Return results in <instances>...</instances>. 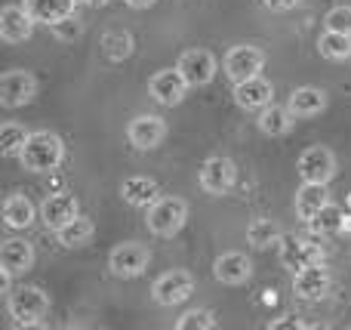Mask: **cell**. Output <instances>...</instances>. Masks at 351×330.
<instances>
[{
  "label": "cell",
  "mask_w": 351,
  "mask_h": 330,
  "mask_svg": "<svg viewBox=\"0 0 351 330\" xmlns=\"http://www.w3.org/2000/svg\"><path fill=\"white\" fill-rule=\"evenodd\" d=\"M62 158H65V142H62V136L49 133V130H34V133L28 136V142H25L22 154H19L22 167L31 173L59 170Z\"/></svg>",
  "instance_id": "obj_1"
},
{
  "label": "cell",
  "mask_w": 351,
  "mask_h": 330,
  "mask_svg": "<svg viewBox=\"0 0 351 330\" xmlns=\"http://www.w3.org/2000/svg\"><path fill=\"white\" fill-rule=\"evenodd\" d=\"M6 312L16 325H40L49 315V294L34 284H22V287L6 294Z\"/></svg>",
  "instance_id": "obj_2"
},
{
  "label": "cell",
  "mask_w": 351,
  "mask_h": 330,
  "mask_svg": "<svg viewBox=\"0 0 351 330\" xmlns=\"http://www.w3.org/2000/svg\"><path fill=\"white\" fill-rule=\"evenodd\" d=\"M145 222L154 235L173 238V235H179L182 226L188 222V204L176 195H160L158 201L145 210Z\"/></svg>",
  "instance_id": "obj_3"
},
{
  "label": "cell",
  "mask_w": 351,
  "mask_h": 330,
  "mask_svg": "<svg viewBox=\"0 0 351 330\" xmlns=\"http://www.w3.org/2000/svg\"><path fill=\"white\" fill-rule=\"evenodd\" d=\"M148 263H152L148 247L136 244V241H123L108 253V269L114 278H139L148 269Z\"/></svg>",
  "instance_id": "obj_4"
},
{
  "label": "cell",
  "mask_w": 351,
  "mask_h": 330,
  "mask_svg": "<svg viewBox=\"0 0 351 330\" xmlns=\"http://www.w3.org/2000/svg\"><path fill=\"white\" fill-rule=\"evenodd\" d=\"M37 96V80L25 68H10L0 78V105L3 108H22Z\"/></svg>",
  "instance_id": "obj_5"
},
{
  "label": "cell",
  "mask_w": 351,
  "mask_h": 330,
  "mask_svg": "<svg viewBox=\"0 0 351 330\" xmlns=\"http://www.w3.org/2000/svg\"><path fill=\"white\" fill-rule=\"evenodd\" d=\"M237 182V164L225 154H213L200 167V189L210 195H228Z\"/></svg>",
  "instance_id": "obj_6"
},
{
  "label": "cell",
  "mask_w": 351,
  "mask_h": 330,
  "mask_svg": "<svg viewBox=\"0 0 351 330\" xmlns=\"http://www.w3.org/2000/svg\"><path fill=\"white\" fill-rule=\"evenodd\" d=\"M262 68H265V53L259 47H250V43H237L225 56V74H228L231 84L256 78Z\"/></svg>",
  "instance_id": "obj_7"
},
{
  "label": "cell",
  "mask_w": 351,
  "mask_h": 330,
  "mask_svg": "<svg viewBox=\"0 0 351 330\" xmlns=\"http://www.w3.org/2000/svg\"><path fill=\"white\" fill-rule=\"evenodd\" d=\"M194 294V278L188 275L185 269H173V272H164V275L154 281L152 287V296L158 306H179V303H185L188 296Z\"/></svg>",
  "instance_id": "obj_8"
},
{
  "label": "cell",
  "mask_w": 351,
  "mask_h": 330,
  "mask_svg": "<svg viewBox=\"0 0 351 330\" xmlns=\"http://www.w3.org/2000/svg\"><path fill=\"white\" fill-rule=\"evenodd\" d=\"M299 176L302 182H327L336 176V154L327 145H311L299 154Z\"/></svg>",
  "instance_id": "obj_9"
},
{
  "label": "cell",
  "mask_w": 351,
  "mask_h": 330,
  "mask_svg": "<svg viewBox=\"0 0 351 330\" xmlns=\"http://www.w3.org/2000/svg\"><path fill=\"white\" fill-rule=\"evenodd\" d=\"M188 90H191V86H188V80L182 78L179 68H160V71H154L152 80H148V93H152V99L158 105H167V108L179 105Z\"/></svg>",
  "instance_id": "obj_10"
},
{
  "label": "cell",
  "mask_w": 351,
  "mask_h": 330,
  "mask_svg": "<svg viewBox=\"0 0 351 330\" xmlns=\"http://www.w3.org/2000/svg\"><path fill=\"white\" fill-rule=\"evenodd\" d=\"M176 68L182 71V78L188 80V86H206L219 71V62L210 49H185L176 62Z\"/></svg>",
  "instance_id": "obj_11"
},
{
  "label": "cell",
  "mask_w": 351,
  "mask_h": 330,
  "mask_svg": "<svg viewBox=\"0 0 351 330\" xmlns=\"http://www.w3.org/2000/svg\"><path fill=\"white\" fill-rule=\"evenodd\" d=\"M330 284H333V278L324 269V263H311L293 275V294L305 303H317L330 294Z\"/></svg>",
  "instance_id": "obj_12"
},
{
  "label": "cell",
  "mask_w": 351,
  "mask_h": 330,
  "mask_svg": "<svg viewBox=\"0 0 351 330\" xmlns=\"http://www.w3.org/2000/svg\"><path fill=\"white\" fill-rule=\"evenodd\" d=\"M164 136H167V123H164V117H158V115H136L127 127V139L133 142V148H139V152L158 148L160 142H164Z\"/></svg>",
  "instance_id": "obj_13"
},
{
  "label": "cell",
  "mask_w": 351,
  "mask_h": 330,
  "mask_svg": "<svg viewBox=\"0 0 351 330\" xmlns=\"http://www.w3.org/2000/svg\"><path fill=\"white\" fill-rule=\"evenodd\" d=\"M34 16H31L28 10H25V3H6L3 10H0V37H3V43H22L28 40L31 34H34Z\"/></svg>",
  "instance_id": "obj_14"
},
{
  "label": "cell",
  "mask_w": 351,
  "mask_h": 330,
  "mask_svg": "<svg viewBox=\"0 0 351 330\" xmlns=\"http://www.w3.org/2000/svg\"><path fill=\"white\" fill-rule=\"evenodd\" d=\"M77 213H80V204L71 191H53V195H47L40 204V220H43V226L53 228V232L65 226L68 220H74Z\"/></svg>",
  "instance_id": "obj_15"
},
{
  "label": "cell",
  "mask_w": 351,
  "mask_h": 330,
  "mask_svg": "<svg viewBox=\"0 0 351 330\" xmlns=\"http://www.w3.org/2000/svg\"><path fill=\"white\" fill-rule=\"evenodd\" d=\"M280 263L287 266V269L299 272L305 269V266L311 263H324V250L321 244H315L311 238H284V244H280Z\"/></svg>",
  "instance_id": "obj_16"
},
{
  "label": "cell",
  "mask_w": 351,
  "mask_h": 330,
  "mask_svg": "<svg viewBox=\"0 0 351 330\" xmlns=\"http://www.w3.org/2000/svg\"><path fill=\"white\" fill-rule=\"evenodd\" d=\"M271 96H274V86H271V80H265L262 74L234 84V102H237V108H243V111H262L265 105H271Z\"/></svg>",
  "instance_id": "obj_17"
},
{
  "label": "cell",
  "mask_w": 351,
  "mask_h": 330,
  "mask_svg": "<svg viewBox=\"0 0 351 330\" xmlns=\"http://www.w3.org/2000/svg\"><path fill=\"white\" fill-rule=\"evenodd\" d=\"M34 266V247L25 238H6L0 247V272L6 275H25V272Z\"/></svg>",
  "instance_id": "obj_18"
},
{
  "label": "cell",
  "mask_w": 351,
  "mask_h": 330,
  "mask_svg": "<svg viewBox=\"0 0 351 330\" xmlns=\"http://www.w3.org/2000/svg\"><path fill=\"white\" fill-rule=\"evenodd\" d=\"M213 275H216V281L237 287V284L250 281V275H253V263H250L243 253L231 250V253L216 257V263H213Z\"/></svg>",
  "instance_id": "obj_19"
},
{
  "label": "cell",
  "mask_w": 351,
  "mask_h": 330,
  "mask_svg": "<svg viewBox=\"0 0 351 330\" xmlns=\"http://www.w3.org/2000/svg\"><path fill=\"white\" fill-rule=\"evenodd\" d=\"M121 198L130 204V207L148 210L160 198V185L154 182L152 176H127L121 182Z\"/></svg>",
  "instance_id": "obj_20"
},
{
  "label": "cell",
  "mask_w": 351,
  "mask_h": 330,
  "mask_svg": "<svg viewBox=\"0 0 351 330\" xmlns=\"http://www.w3.org/2000/svg\"><path fill=\"white\" fill-rule=\"evenodd\" d=\"M287 108L293 111V117H296V121L315 117V115H321V111L327 108V93H324L321 86H296V90L290 93Z\"/></svg>",
  "instance_id": "obj_21"
},
{
  "label": "cell",
  "mask_w": 351,
  "mask_h": 330,
  "mask_svg": "<svg viewBox=\"0 0 351 330\" xmlns=\"http://www.w3.org/2000/svg\"><path fill=\"white\" fill-rule=\"evenodd\" d=\"M296 216L302 222L315 220L317 210H324L330 204V191H327V182H302L296 191Z\"/></svg>",
  "instance_id": "obj_22"
},
{
  "label": "cell",
  "mask_w": 351,
  "mask_h": 330,
  "mask_svg": "<svg viewBox=\"0 0 351 330\" xmlns=\"http://www.w3.org/2000/svg\"><path fill=\"white\" fill-rule=\"evenodd\" d=\"M0 213H3V226L12 228V232H25V228H28L31 222L37 220L34 204H31L25 195H19V191H12V195L6 198Z\"/></svg>",
  "instance_id": "obj_23"
},
{
  "label": "cell",
  "mask_w": 351,
  "mask_h": 330,
  "mask_svg": "<svg viewBox=\"0 0 351 330\" xmlns=\"http://www.w3.org/2000/svg\"><path fill=\"white\" fill-rule=\"evenodd\" d=\"M77 3H80V0H25V10L34 16L37 25H47V28H53L59 19L71 16Z\"/></svg>",
  "instance_id": "obj_24"
},
{
  "label": "cell",
  "mask_w": 351,
  "mask_h": 330,
  "mask_svg": "<svg viewBox=\"0 0 351 330\" xmlns=\"http://www.w3.org/2000/svg\"><path fill=\"white\" fill-rule=\"evenodd\" d=\"M293 111L287 108V105H265V108L259 111V117H256V127L262 130L265 136H271V139H278V136H287L293 127Z\"/></svg>",
  "instance_id": "obj_25"
},
{
  "label": "cell",
  "mask_w": 351,
  "mask_h": 330,
  "mask_svg": "<svg viewBox=\"0 0 351 330\" xmlns=\"http://www.w3.org/2000/svg\"><path fill=\"white\" fill-rule=\"evenodd\" d=\"M93 232H96V226H93L90 216H74V220H68L62 228H56V238H59V244L65 247V250H77V247H86L93 241Z\"/></svg>",
  "instance_id": "obj_26"
},
{
  "label": "cell",
  "mask_w": 351,
  "mask_h": 330,
  "mask_svg": "<svg viewBox=\"0 0 351 330\" xmlns=\"http://www.w3.org/2000/svg\"><path fill=\"white\" fill-rule=\"evenodd\" d=\"M247 241L256 250H268V247L280 244L284 241V228L278 226V220H268V216H259L247 226Z\"/></svg>",
  "instance_id": "obj_27"
},
{
  "label": "cell",
  "mask_w": 351,
  "mask_h": 330,
  "mask_svg": "<svg viewBox=\"0 0 351 330\" xmlns=\"http://www.w3.org/2000/svg\"><path fill=\"white\" fill-rule=\"evenodd\" d=\"M346 210L339 207V204H327L324 210H317L315 213V220H308L305 226L311 228L315 235H336V232H342L346 228Z\"/></svg>",
  "instance_id": "obj_28"
},
{
  "label": "cell",
  "mask_w": 351,
  "mask_h": 330,
  "mask_svg": "<svg viewBox=\"0 0 351 330\" xmlns=\"http://www.w3.org/2000/svg\"><path fill=\"white\" fill-rule=\"evenodd\" d=\"M317 49H321V56L330 62H346V59H351V34L324 31V34L317 37Z\"/></svg>",
  "instance_id": "obj_29"
},
{
  "label": "cell",
  "mask_w": 351,
  "mask_h": 330,
  "mask_svg": "<svg viewBox=\"0 0 351 330\" xmlns=\"http://www.w3.org/2000/svg\"><path fill=\"white\" fill-rule=\"evenodd\" d=\"M28 130L22 127V123L16 121H6L3 127H0V152L6 154V158H19L25 148V142H28Z\"/></svg>",
  "instance_id": "obj_30"
},
{
  "label": "cell",
  "mask_w": 351,
  "mask_h": 330,
  "mask_svg": "<svg viewBox=\"0 0 351 330\" xmlns=\"http://www.w3.org/2000/svg\"><path fill=\"white\" fill-rule=\"evenodd\" d=\"M102 47H105V53H108V59H114V62L130 59V56H133V37H130L127 31H108V34L102 37Z\"/></svg>",
  "instance_id": "obj_31"
},
{
  "label": "cell",
  "mask_w": 351,
  "mask_h": 330,
  "mask_svg": "<svg viewBox=\"0 0 351 330\" xmlns=\"http://www.w3.org/2000/svg\"><path fill=\"white\" fill-rule=\"evenodd\" d=\"M176 327L179 330H216L219 321L213 318L210 309H188V312L176 321Z\"/></svg>",
  "instance_id": "obj_32"
},
{
  "label": "cell",
  "mask_w": 351,
  "mask_h": 330,
  "mask_svg": "<svg viewBox=\"0 0 351 330\" xmlns=\"http://www.w3.org/2000/svg\"><path fill=\"white\" fill-rule=\"evenodd\" d=\"M324 28H327V31H342V34H351V6H333V10L324 16Z\"/></svg>",
  "instance_id": "obj_33"
},
{
  "label": "cell",
  "mask_w": 351,
  "mask_h": 330,
  "mask_svg": "<svg viewBox=\"0 0 351 330\" xmlns=\"http://www.w3.org/2000/svg\"><path fill=\"white\" fill-rule=\"evenodd\" d=\"M53 34L59 37V40H74V37H80V22H77V16H65V19H59V22L53 25Z\"/></svg>",
  "instance_id": "obj_34"
},
{
  "label": "cell",
  "mask_w": 351,
  "mask_h": 330,
  "mask_svg": "<svg viewBox=\"0 0 351 330\" xmlns=\"http://www.w3.org/2000/svg\"><path fill=\"white\" fill-rule=\"evenodd\" d=\"M262 3H265L268 10H274V12H290V10H296L302 0H262Z\"/></svg>",
  "instance_id": "obj_35"
},
{
  "label": "cell",
  "mask_w": 351,
  "mask_h": 330,
  "mask_svg": "<svg viewBox=\"0 0 351 330\" xmlns=\"http://www.w3.org/2000/svg\"><path fill=\"white\" fill-rule=\"evenodd\" d=\"M127 6H133V10H148V6H154L158 0H123Z\"/></svg>",
  "instance_id": "obj_36"
},
{
  "label": "cell",
  "mask_w": 351,
  "mask_h": 330,
  "mask_svg": "<svg viewBox=\"0 0 351 330\" xmlns=\"http://www.w3.org/2000/svg\"><path fill=\"white\" fill-rule=\"evenodd\" d=\"M80 3H86V6H105L108 0H80Z\"/></svg>",
  "instance_id": "obj_37"
}]
</instances>
